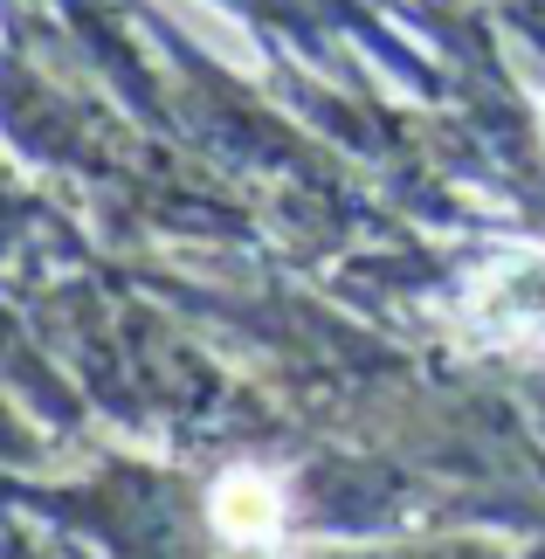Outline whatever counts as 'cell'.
<instances>
[{"label":"cell","mask_w":545,"mask_h":559,"mask_svg":"<svg viewBox=\"0 0 545 559\" xmlns=\"http://www.w3.org/2000/svg\"><path fill=\"white\" fill-rule=\"evenodd\" d=\"M470 311H476V325L490 338L545 353V255H532V249L490 255V270L476 276Z\"/></svg>","instance_id":"cell-1"},{"label":"cell","mask_w":545,"mask_h":559,"mask_svg":"<svg viewBox=\"0 0 545 559\" xmlns=\"http://www.w3.org/2000/svg\"><path fill=\"white\" fill-rule=\"evenodd\" d=\"M214 525H222L228 539H242V546L276 539V525H283L276 484L270 477H228L222 490H214Z\"/></svg>","instance_id":"cell-2"}]
</instances>
